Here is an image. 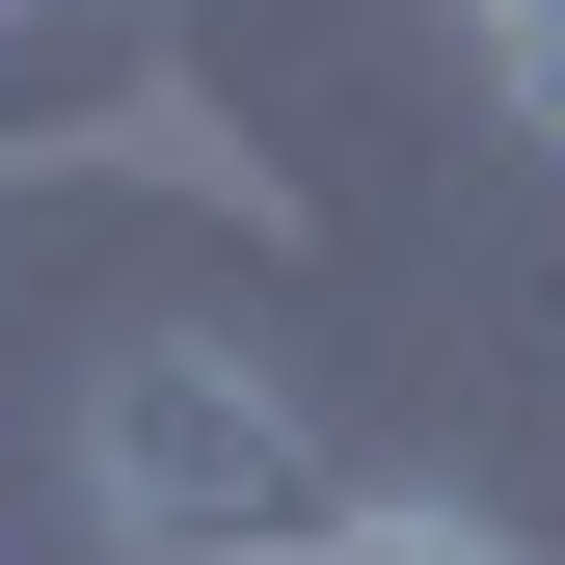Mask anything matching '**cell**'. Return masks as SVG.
I'll return each mask as SVG.
<instances>
[{"instance_id": "1", "label": "cell", "mask_w": 565, "mask_h": 565, "mask_svg": "<svg viewBox=\"0 0 565 565\" xmlns=\"http://www.w3.org/2000/svg\"><path fill=\"white\" fill-rule=\"evenodd\" d=\"M54 512H82V565H323L377 484L323 458V404L243 323H108L54 404Z\"/></svg>"}, {"instance_id": "2", "label": "cell", "mask_w": 565, "mask_h": 565, "mask_svg": "<svg viewBox=\"0 0 565 565\" xmlns=\"http://www.w3.org/2000/svg\"><path fill=\"white\" fill-rule=\"evenodd\" d=\"M323 565H539V539H512V512H458V484H377Z\"/></svg>"}, {"instance_id": "3", "label": "cell", "mask_w": 565, "mask_h": 565, "mask_svg": "<svg viewBox=\"0 0 565 565\" xmlns=\"http://www.w3.org/2000/svg\"><path fill=\"white\" fill-rule=\"evenodd\" d=\"M458 28H484V54H512V28H539V0H458Z\"/></svg>"}, {"instance_id": "4", "label": "cell", "mask_w": 565, "mask_h": 565, "mask_svg": "<svg viewBox=\"0 0 565 565\" xmlns=\"http://www.w3.org/2000/svg\"><path fill=\"white\" fill-rule=\"evenodd\" d=\"M0 28H28V0H0Z\"/></svg>"}]
</instances>
